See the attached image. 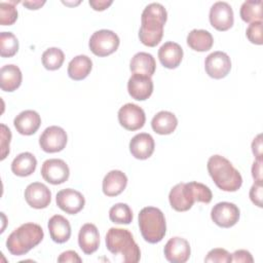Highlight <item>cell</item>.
Listing matches in <instances>:
<instances>
[{"label":"cell","mask_w":263,"mask_h":263,"mask_svg":"<svg viewBox=\"0 0 263 263\" xmlns=\"http://www.w3.org/2000/svg\"><path fill=\"white\" fill-rule=\"evenodd\" d=\"M167 18V12L160 3L148 4L141 16L139 30L140 41L149 47L156 46L162 39L163 27Z\"/></svg>","instance_id":"6da1fadb"},{"label":"cell","mask_w":263,"mask_h":263,"mask_svg":"<svg viewBox=\"0 0 263 263\" xmlns=\"http://www.w3.org/2000/svg\"><path fill=\"white\" fill-rule=\"evenodd\" d=\"M212 197V191L206 185L194 181L175 185L168 194L171 206L177 212L190 210L195 201L210 203Z\"/></svg>","instance_id":"7a4b0ae2"},{"label":"cell","mask_w":263,"mask_h":263,"mask_svg":"<svg viewBox=\"0 0 263 263\" xmlns=\"http://www.w3.org/2000/svg\"><path fill=\"white\" fill-rule=\"evenodd\" d=\"M206 167L211 178L219 189L234 192L241 187L242 177L240 173L224 156H211L208 160Z\"/></svg>","instance_id":"3957f363"},{"label":"cell","mask_w":263,"mask_h":263,"mask_svg":"<svg viewBox=\"0 0 263 263\" xmlns=\"http://www.w3.org/2000/svg\"><path fill=\"white\" fill-rule=\"evenodd\" d=\"M44 236L43 229L35 223H25L14 229L6 239V248L11 255L22 256L38 246Z\"/></svg>","instance_id":"277c9868"},{"label":"cell","mask_w":263,"mask_h":263,"mask_svg":"<svg viewBox=\"0 0 263 263\" xmlns=\"http://www.w3.org/2000/svg\"><path fill=\"white\" fill-rule=\"evenodd\" d=\"M106 247L114 255L120 254L123 262L137 263L141 258V251L134 239L133 234L123 228L112 227L108 230L106 237Z\"/></svg>","instance_id":"5b68a950"},{"label":"cell","mask_w":263,"mask_h":263,"mask_svg":"<svg viewBox=\"0 0 263 263\" xmlns=\"http://www.w3.org/2000/svg\"><path fill=\"white\" fill-rule=\"evenodd\" d=\"M139 227L143 238L149 243L162 240L166 232L163 213L154 206H146L139 213Z\"/></svg>","instance_id":"8992f818"},{"label":"cell","mask_w":263,"mask_h":263,"mask_svg":"<svg viewBox=\"0 0 263 263\" xmlns=\"http://www.w3.org/2000/svg\"><path fill=\"white\" fill-rule=\"evenodd\" d=\"M120 40L116 33L111 30L96 31L89 39L88 46L91 52L98 57H107L115 52L119 46Z\"/></svg>","instance_id":"52a82bcc"},{"label":"cell","mask_w":263,"mask_h":263,"mask_svg":"<svg viewBox=\"0 0 263 263\" xmlns=\"http://www.w3.org/2000/svg\"><path fill=\"white\" fill-rule=\"evenodd\" d=\"M239 209L232 202L222 201L215 204L211 211L213 222L222 228H230L239 220Z\"/></svg>","instance_id":"ba28073f"},{"label":"cell","mask_w":263,"mask_h":263,"mask_svg":"<svg viewBox=\"0 0 263 263\" xmlns=\"http://www.w3.org/2000/svg\"><path fill=\"white\" fill-rule=\"evenodd\" d=\"M68 137L64 128L51 125L44 129L39 138V145L44 152L55 153L62 151L67 145Z\"/></svg>","instance_id":"9c48e42d"},{"label":"cell","mask_w":263,"mask_h":263,"mask_svg":"<svg viewBox=\"0 0 263 263\" xmlns=\"http://www.w3.org/2000/svg\"><path fill=\"white\" fill-rule=\"evenodd\" d=\"M41 176L49 184L59 185L69 179L70 170L63 159L51 158L43 162L41 166Z\"/></svg>","instance_id":"30bf717a"},{"label":"cell","mask_w":263,"mask_h":263,"mask_svg":"<svg viewBox=\"0 0 263 263\" xmlns=\"http://www.w3.org/2000/svg\"><path fill=\"white\" fill-rule=\"evenodd\" d=\"M118 121L127 130H137L144 126L146 115L144 110L132 103L123 105L118 111Z\"/></svg>","instance_id":"8fae6325"},{"label":"cell","mask_w":263,"mask_h":263,"mask_svg":"<svg viewBox=\"0 0 263 263\" xmlns=\"http://www.w3.org/2000/svg\"><path fill=\"white\" fill-rule=\"evenodd\" d=\"M204 69L210 77L222 79L226 77L231 70L230 58L223 51H214L205 58Z\"/></svg>","instance_id":"7c38bea8"},{"label":"cell","mask_w":263,"mask_h":263,"mask_svg":"<svg viewBox=\"0 0 263 263\" xmlns=\"http://www.w3.org/2000/svg\"><path fill=\"white\" fill-rule=\"evenodd\" d=\"M209 18L213 28L218 31H227L233 26V10L227 2L218 1L212 5Z\"/></svg>","instance_id":"4fadbf2b"},{"label":"cell","mask_w":263,"mask_h":263,"mask_svg":"<svg viewBox=\"0 0 263 263\" xmlns=\"http://www.w3.org/2000/svg\"><path fill=\"white\" fill-rule=\"evenodd\" d=\"M55 201L58 206L69 215L79 213L85 204L84 196L77 190L66 188L57 193Z\"/></svg>","instance_id":"5bb4252c"},{"label":"cell","mask_w":263,"mask_h":263,"mask_svg":"<svg viewBox=\"0 0 263 263\" xmlns=\"http://www.w3.org/2000/svg\"><path fill=\"white\" fill-rule=\"evenodd\" d=\"M25 199L33 209H45L51 201V192L43 183L34 182L27 186L25 190Z\"/></svg>","instance_id":"9a60e30c"},{"label":"cell","mask_w":263,"mask_h":263,"mask_svg":"<svg viewBox=\"0 0 263 263\" xmlns=\"http://www.w3.org/2000/svg\"><path fill=\"white\" fill-rule=\"evenodd\" d=\"M163 253L168 262L185 263L190 257L191 249L189 242L185 238L175 236L170 238L165 243Z\"/></svg>","instance_id":"2e32d148"},{"label":"cell","mask_w":263,"mask_h":263,"mask_svg":"<svg viewBox=\"0 0 263 263\" xmlns=\"http://www.w3.org/2000/svg\"><path fill=\"white\" fill-rule=\"evenodd\" d=\"M127 90L133 99L145 101L153 92V81L150 76L134 73L128 79Z\"/></svg>","instance_id":"e0dca14e"},{"label":"cell","mask_w":263,"mask_h":263,"mask_svg":"<svg viewBox=\"0 0 263 263\" xmlns=\"http://www.w3.org/2000/svg\"><path fill=\"white\" fill-rule=\"evenodd\" d=\"M154 148V139L147 133L136 135L129 142V151L132 155L137 159L144 160L149 158L153 154Z\"/></svg>","instance_id":"ac0fdd59"},{"label":"cell","mask_w":263,"mask_h":263,"mask_svg":"<svg viewBox=\"0 0 263 263\" xmlns=\"http://www.w3.org/2000/svg\"><path fill=\"white\" fill-rule=\"evenodd\" d=\"M41 124L40 115L34 110H25L15 116L13 125L15 129L24 136L35 134Z\"/></svg>","instance_id":"d6986e66"},{"label":"cell","mask_w":263,"mask_h":263,"mask_svg":"<svg viewBox=\"0 0 263 263\" xmlns=\"http://www.w3.org/2000/svg\"><path fill=\"white\" fill-rule=\"evenodd\" d=\"M78 243L81 251L86 255H90L99 249L100 234L95 224L86 223L80 228L78 234Z\"/></svg>","instance_id":"ffe728a7"},{"label":"cell","mask_w":263,"mask_h":263,"mask_svg":"<svg viewBox=\"0 0 263 263\" xmlns=\"http://www.w3.org/2000/svg\"><path fill=\"white\" fill-rule=\"evenodd\" d=\"M158 59L163 67L175 69L182 62L183 49L178 43L167 41L158 49Z\"/></svg>","instance_id":"44dd1931"},{"label":"cell","mask_w":263,"mask_h":263,"mask_svg":"<svg viewBox=\"0 0 263 263\" xmlns=\"http://www.w3.org/2000/svg\"><path fill=\"white\" fill-rule=\"evenodd\" d=\"M127 185V177L118 170L110 171L103 179V192L109 197L117 196L123 192Z\"/></svg>","instance_id":"7402d4cb"},{"label":"cell","mask_w":263,"mask_h":263,"mask_svg":"<svg viewBox=\"0 0 263 263\" xmlns=\"http://www.w3.org/2000/svg\"><path fill=\"white\" fill-rule=\"evenodd\" d=\"M47 227L50 238L54 242L64 243L71 236V225L69 221L61 215L52 216L48 221Z\"/></svg>","instance_id":"603a6c76"},{"label":"cell","mask_w":263,"mask_h":263,"mask_svg":"<svg viewBox=\"0 0 263 263\" xmlns=\"http://www.w3.org/2000/svg\"><path fill=\"white\" fill-rule=\"evenodd\" d=\"M22 72L15 65H5L0 70V87L3 91L11 92L22 83Z\"/></svg>","instance_id":"cb8c5ba5"},{"label":"cell","mask_w":263,"mask_h":263,"mask_svg":"<svg viewBox=\"0 0 263 263\" xmlns=\"http://www.w3.org/2000/svg\"><path fill=\"white\" fill-rule=\"evenodd\" d=\"M129 69L133 73H139L151 77L156 69L155 59L151 53L140 51L132 58Z\"/></svg>","instance_id":"d4e9b609"},{"label":"cell","mask_w":263,"mask_h":263,"mask_svg":"<svg viewBox=\"0 0 263 263\" xmlns=\"http://www.w3.org/2000/svg\"><path fill=\"white\" fill-rule=\"evenodd\" d=\"M178 125L176 115L170 111H160L151 120L152 129L158 135H170Z\"/></svg>","instance_id":"484cf974"},{"label":"cell","mask_w":263,"mask_h":263,"mask_svg":"<svg viewBox=\"0 0 263 263\" xmlns=\"http://www.w3.org/2000/svg\"><path fill=\"white\" fill-rule=\"evenodd\" d=\"M92 68L90 58L85 54H79L73 58L68 65V75L71 79L79 81L88 76Z\"/></svg>","instance_id":"4316f807"},{"label":"cell","mask_w":263,"mask_h":263,"mask_svg":"<svg viewBox=\"0 0 263 263\" xmlns=\"http://www.w3.org/2000/svg\"><path fill=\"white\" fill-rule=\"evenodd\" d=\"M37 166L36 157L30 152L18 154L11 162V171L18 177H28L32 175Z\"/></svg>","instance_id":"83f0119b"},{"label":"cell","mask_w":263,"mask_h":263,"mask_svg":"<svg viewBox=\"0 0 263 263\" xmlns=\"http://www.w3.org/2000/svg\"><path fill=\"white\" fill-rule=\"evenodd\" d=\"M214 38L212 34L206 30H192L187 36V44L195 51H208L212 48Z\"/></svg>","instance_id":"f1b7e54d"},{"label":"cell","mask_w":263,"mask_h":263,"mask_svg":"<svg viewBox=\"0 0 263 263\" xmlns=\"http://www.w3.org/2000/svg\"><path fill=\"white\" fill-rule=\"evenodd\" d=\"M239 14L241 20L246 23L251 24L254 22H262V18H263L262 1L261 0L245 1L241 4Z\"/></svg>","instance_id":"f546056e"},{"label":"cell","mask_w":263,"mask_h":263,"mask_svg":"<svg viewBox=\"0 0 263 263\" xmlns=\"http://www.w3.org/2000/svg\"><path fill=\"white\" fill-rule=\"evenodd\" d=\"M41 60L45 69L54 71L62 67L65 60V54L62 49L58 47H50L42 53Z\"/></svg>","instance_id":"4dcf8cb0"},{"label":"cell","mask_w":263,"mask_h":263,"mask_svg":"<svg viewBox=\"0 0 263 263\" xmlns=\"http://www.w3.org/2000/svg\"><path fill=\"white\" fill-rule=\"evenodd\" d=\"M18 50V40L11 32L0 33V54L2 58H11Z\"/></svg>","instance_id":"1f68e13d"},{"label":"cell","mask_w":263,"mask_h":263,"mask_svg":"<svg viewBox=\"0 0 263 263\" xmlns=\"http://www.w3.org/2000/svg\"><path fill=\"white\" fill-rule=\"evenodd\" d=\"M109 218L116 224H129L133 221V212L128 204L119 202L110 209Z\"/></svg>","instance_id":"d6a6232c"},{"label":"cell","mask_w":263,"mask_h":263,"mask_svg":"<svg viewBox=\"0 0 263 263\" xmlns=\"http://www.w3.org/2000/svg\"><path fill=\"white\" fill-rule=\"evenodd\" d=\"M15 3H18V1L0 2V24L2 26L13 25L17 20V10L14 5Z\"/></svg>","instance_id":"836d02e7"},{"label":"cell","mask_w":263,"mask_h":263,"mask_svg":"<svg viewBox=\"0 0 263 263\" xmlns=\"http://www.w3.org/2000/svg\"><path fill=\"white\" fill-rule=\"evenodd\" d=\"M204 262L212 263H229L231 262V254L225 249L217 248L211 250L206 257L204 258Z\"/></svg>","instance_id":"e575fe53"},{"label":"cell","mask_w":263,"mask_h":263,"mask_svg":"<svg viewBox=\"0 0 263 263\" xmlns=\"http://www.w3.org/2000/svg\"><path fill=\"white\" fill-rule=\"evenodd\" d=\"M246 35L250 42L261 45L263 43L262 38V22H254L251 23L247 29Z\"/></svg>","instance_id":"d590c367"},{"label":"cell","mask_w":263,"mask_h":263,"mask_svg":"<svg viewBox=\"0 0 263 263\" xmlns=\"http://www.w3.org/2000/svg\"><path fill=\"white\" fill-rule=\"evenodd\" d=\"M1 140H0V146H1V160H3L7 154L9 153V143L11 140V133L10 129L5 125L1 124Z\"/></svg>","instance_id":"8d00e7d4"},{"label":"cell","mask_w":263,"mask_h":263,"mask_svg":"<svg viewBox=\"0 0 263 263\" xmlns=\"http://www.w3.org/2000/svg\"><path fill=\"white\" fill-rule=\"evenodd\" d=\"M250 198L255 205L262 208V198H263L262 182H254V184L250 189Z\"/></svg>","instance_id":"74e56055"},{"label":"cell","mask_w":263,"mask_h":263,"mask_svg":"<svg viewBox=\"0 0 263 263\" xmlns=\"http://www.w3.org/2000/svg\"><path fill=\"white\" fill-rule=\"evenodd\" d=\"M231 262L236 263H253L254 259L251 253L247 250H237L231 254Z\"/></svg>","instance_id":"f35d334b"},{"label":"cell","mask_w":263,"mask_h":263,"mask_svg":"<svg viewBox=\"0 0 263 263\" xmlns=\"http://www.w3.org/2000/svg\"><path fill=\"white\" fill-rule=\"evenodd\" d=\"M58 262L60 263H81L82 259L78 256V254L74 251H66L64 253H62L59 258H58Z\"/></svg>","instance_id":"ab89813d"},{"label":"cell","mask_w":263,"mask_h":263,"mask_svg":"<svg viewBox=\"0 0 263 263\" xmlns=\"http://www.w3.org/2000/svg\"><path fill=\"white\" fill-rule=\"evenodd\" d=\"M252 151L256 159L262 160V136L258 135L252 142Z\"/></svg>","instance_id":"60d3db41"},{"label":"cell","mask_w":263,"mask_h":263,"mask_svg":"<svg viewBox=\"0 0 263 263\" xmlns=\"http://www.w3.org/2000/svg\"><path fill=\"white\" fill-rule=\"evenodd\" d=\"M252 176L255 182H262V160L256 159L252 165Z\"/></svg>","instance_id":"b9f144b4"},{"label":"cell","mask_w":263,"mask_h":263,"mask_svg":"<svg viewBox=\"0 0 263 263\" xmlns=\"http://www.w3.org/2000/svg\"><path fill=\"white\" fill-rule=\"evenodd\" d=\"M89 5L92 7V9L97 10V11H102V10H105L106 8H108L112 3L113 1L109 0H90L89 2Z\"/></svg>","instance_id":"7bdbcfd3"},{"label":"cell","mask_w":263,"mask_h":263,"mask_svg":"<svg viewBox=\"0 0 263 263\" xmlns=\"http://www.w3.org/2000/svg\"><path fill=\"white\" fill-rule=\"evenodd\" d=\"M43 4H45V1H24L23 2V5L31 10L39 9Z\"/></svg>","instance_id":"ee69618b"}]
</instances>
